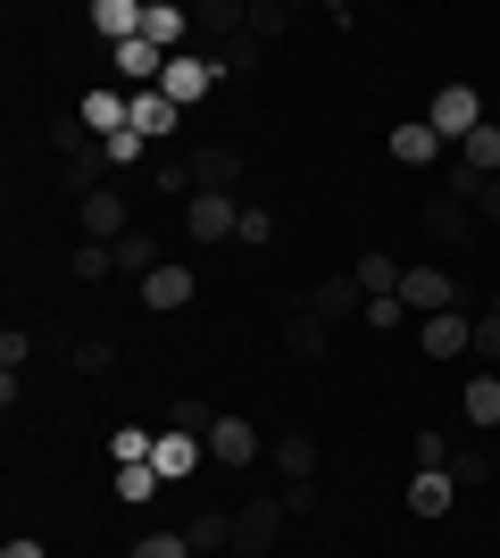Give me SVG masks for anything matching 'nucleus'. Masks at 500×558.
<instances>
[{
    "mask_svg": "<svg viewBox=\"0 0 500 558\" xmlns=\"http://www.w3.org/2000/svg\"><path fill=\"white\" fill-rule=\"evenodd\" d=\"M217 75H225V59H209V50H175L159 75V93L175 100V109H200V100L217 93Z\"/></svg>",
    "mask_w": 500,
    "mask_h": 558,
    "instance_id": "obj_1",
    "label": "nucleus"
},
{
    "mask_svg": "<svg viewBox=\"0 0 500 558\" xmlns=\"http://www.w3.org/2000/svg\"><path fill=\"white\" fill-rule=\"evenodd\" d=\"M401 308L426 326V317H442V308H459V276L451 267H408L401 276Z\"/></svg>",
    "mask_w": 500,
    "mask_h": 558,
    "instance_id": "obj_2",
    "label": "nucleus"
},
{
    "mask_svg": "<svg viewBox=\"0 0 500 558\" xmlns=\"http://www.w3.org/2000/svg\"><path fill=\"white\" fill-rule=\"evenodd\" d=\"M426 125H434L442 142H467V134L484 125V93H476V84H442V93H434V109H426Z\"/></svg>",
    "mask_w": 500,
    "mask_h": 558,
    "instance_id": "obj_3",
    "label": "nucleus"
},
{
    "mask_svg": "<svg viewBox=\"0 0 500 558\" xmlns=\"http://www.w3.org/2000/svg\"><path fill=\"white\" fill-rule=\"evenodd\" d=\"M234 226H242L234 192H192V201H184V233H192V242H234Z\"/></svg>",
    "mask_w": 500,
    "mask_h": 558,
    "instance_id": "obj_4",
    "label": "nucleus"
},
{
    "mask_svg": "<svg viewBox=\"0 0 500 558\" xmlns=\"http://www.w3.org/2000/svg\"><path fill=\"white\" fill-rule=\"evenodd\" d=\"M276 534H284V492H267V500H251V509L234 517V558H267Z\"/></svg>",
    "mask_w": 500,
    "mask_h": 558,
    "instance_id": "obj_5",
    "label": "nucleus"
},
{
    "mask_svg": "<svg viewBox=\"0 0 500 558\" xmlns=\"http://www.w3.org/2000/svg\"><path fill=\"white\" fill-rule=\"evenodd\" d=\"M143 17H150V0H93V9H84V25H93L109 50L143 43Z\"/></svg>",
    "mask_w": 500,
    "mask_h": 558,
    "instance_id": "obj_6",
    "label": "nucleus"
},
{
    "mask_svg": "<svg viewBox=\"0 0 500 558\" xmlns=\"http://www.w3.org/2000/svg\"><path fill=\"white\" fill-rule=\"evenodd\" d=\"M417 350H426V359H459V350H476V317H467V308L426 317V326H417Z\"/></svg>",
    "mask_w": 500,
    "mask_h": 558,
    "instance_id": "obj_7",
    "label": "nucleus"
},
{
    "mask_svg": "<svg viewBox=\"0 0 500 558\" xmlns=\"http://www.w3.org/2000/svg\"><path fill=\"white\" fill-rule=\"evenodd\" d=\"M125 233H134V217H125V201H118V192L100 184L93 201H84V242H109V251H118Z\"/></svg>",
    "mask_w": 500,
    "mask_h": 558,
    "instance_id": "obj_8",
    "label": "nucleus"
},
{
    "mask_svg": "<svg viewBox=\"0 0 500 558\" xmlns=\"http://www.w3.org/2000/svg\"><path fill=\"white\" fill-rule=\"evenodd\" d=\"M192 292H200V283H192V267H184V258H167L159 276H143V308H159V317H175V308H184Z\"/></svg>",
    "mask_w": 500,
    "mask_h": 558,
    "instance_id": "obj_9",
    "label": "nucleus"
},
{
    "mask_svg": "<svg viewBox=\"0 0 500 558\" xmlns=\"http://www.w3.org/2000/svg\"><path fill=\"white\" fill-rule=\"evenodd\" d=\"M451 500H459L451 466H417V475H408V509H417V517H451Z\"/></svg>",
    "mask_w": 500,
    "mask_h": 558,
    "instance_id": "obj_10",
    "label": "nucleus"
},
{
    "mask_svg": "<svg viewBox=\"0 0 500 558\" xmlns=\"http://www.w3.org/2000/svg\"><path fill=\"white\" fill-rule=\"evenodd\" d=\"M209 459H217V466H251V459H259V425L217 417V425H209Z\"/></svg>",
    "mask_w": 500,
    "mask_h": 558,
    "instance_id": "obj_11",
    "label": "nucleus"
},
{
    "mask_svg": "<svg viewBox=\"0 0 500 558\" xmlns=\"http://www.w3.org/2000/svg\"><path fill=\"white\" fill-rule=\"evenodd\" d=\"M200 459H209V442H200V434H175V425H159V459H150V466H159L167 484H184Z\"/></svg>",
    "mask_w": 500,
    "mask_h": 558,
    "instance_id": "obj_12",
    "label": "nucleus"
},
{
    "mask_svg": "<svg viewBox=\"0 0 500 558\" xmlns=\"http://www.w3.org/2000/svg\"><path fill=\"white\" fill-rule=\"evenodd\" d=\"M192 184H200V192H234L242 159H234V150H217V142H200V150H192Z\"/></svg>",
    "mask_w": 500,
    "mask_h": 558,
    "instance_id": "obj_13",
    "label": "nucleus"
},
{
    "mask_svg": "<svg viewBox=\"0 0 500 558\" xmlns=\"http://www.w3.org/2000/svg\"><path fill=\"white\" fill-rule=\"evenodd\" d=\"M392 159L401 167H434L442 159V134H434L426 117H408V125H392Z\"/></svg>",
    "mask_w": 500,
    "mask_h": 558,
    "instance_id": "obj_14",
    "label": "nucleus"
},
{
    "mask_svg": "<svg viewBox=\"0 0 500 558\" xmlns=\"http://www.w3.org/2000/svg\"><path fill=\"white\" fill-rule=\"evenodd\" d=\"M175 125H184V109H175L167 93H134V134L143 142H167Z\"/></svg>",
    "mask_w": 500,
    "mask_h": 558,
    "instance_id": "obj_15",
    "label": "nucleus"
},
{
    "mask_svg": "<svg viewBox=\"0 0 500 558\" xmlns=\"http://www.w3.org/2000/svg\"><path fill=\"white\" fill-rule=\"evenodd\" d=\"M401 276H408V267H401L392 251H367V258L351 267V283L367 292V301H383V292H401Z\"/></svg>",
    "mask_w": 500,
    "mask_h": 558,
    "instance_id": "obj_16",
    "label": "nucleus"
},
{
    "mask_svg": "<svg viewBox=\"0 0 500 558\" xmlns=\"http://www.w3.org/2000/svg\"><path fill=\"white\" fill-rule=\"evenodd\" d=\"M351 308H367V292H358L351 276H333V283H317V292H309V317H317V326H333V317H351Z\"/></svg>",
    "mask_w": 500,
    "mask_h": 558,
    "instance_id": "obj_17",
    "label": "nucleus"
},
{
    "mask_svg": "<svg viewBox=\"0 0 500 558\" xmlns=\"http://www.w3.org/2000/svg\"><path fill=\"white\" fill-rule=\"evenodd\" d=\"M159 267H167V258H159V233H143V226H134V233L118 242V276H134V283H143V276H159Z\"/></svg>",
    "mask_w": 500,
    "mask_h": 558,
    "instance_id": "obj_18",
    "label": "nucleus"
},
{
    "mask_svg": "<svg viewBox=\"0 0 500 558\" xmlns=\"http://www.w3.org/2000/svg\"><path fill=\"white\" fill-rule=\"evenodd\" d=\"M159 492H167V475H159V466H118V484H109V500H125V509H150Z\"/></svg>",
    "mask_w": 500,
    "mask_h": 558,
    "instance_id": "obj_19",
    "label": "nucleus"
},
{
    "mask_svg": "<svg viewBox=\"0 0 500 558\" xmlns=\"http://www.w3.org/2000/svg\"><path fill=\"white\" fill-rule=\"evenodd\" d=\"M184 542H192V550H200V558L234 550V517H225V509H200V517H192V525H184Z\"/></svg>",
    "mask_w": 500,
    "mask_h": 558,
    "instance_id": "obj_20",
    "label": "nucleus"
},
{
    "mask_svg": "<svg viewBox=\"0 0 500 558\" xmlns=\"http://www.w3.org/2000/svg\"><path fill=\"white\" fill-rule=\"evenodd\" d=\"M109 459L118 466H150L159 459V434H150V425H118V434H109Z\"/></svg>",
    "mask_w": 500,
    "mask_h": 558,
    "instance_id": "obj_21",
    "label": "nucleus"
},
{
    "mask_svg": "<svg viewBox=\"0 0 500 558\" xmlns=\"http://www.w3.org/2000/svg\"><path fill=\"white\" fill-rule=\"evenodd\" d=\"M459 167H476V175H500V125H492V117H484L476 134L459 142Z\"/></svg>",
    "mask_w": 500,
    "mask_h": 558,
    "instance_id": "obj_22",
    "label": "nucleus"
},
{
    "mask_svg": "<svg viewBox=\"0 0 500 558\" xmlns=\"http://www.w3.org/2000/svg\"><path fill=\"white\" fill-rule=\"evenodd\" d=\"M276 466H284L292 484H309L317 475V434H284V442H276Z\"/></svg>",
    "mask_w": 500,
    "mask_h": 558,
    "instance_id": "obj_23",
    "label": "nucleus"
},
{
    "mask_svg": "<svg viewBox=\"0 0 500 558\" xmlns=\"http://www.w3.org/2000/svg\"><path fill=\"white\" fill-rule=\"evenodd\" d=\"M459 409H467V425H500V375H476L459 392Z\"/></svg>",
    "mask_w": 500,
    "mask_h": 558,
    "instance_id": "obj_24",
    "label": "nucleus"
},
{
    "mask_svg": "<svg viewBox=\"0 0 500 558\" xmlns=\"http://www.w3.org/2000/svg\"><path fill=\"white\" fill-rule=\"evenodd\" d=\"M167 425H175V434H200V442H209V425H217V409L200 392H184L175 400V409H167Z\"/></svg>",
    "mask_w": 500,
    "mask_h": 558,
    "instance_id": "obj_25",
    "label": "nucleus"
},
{
    "mask_svg": "<svg viewBox=\"0 0 500 558\" xmlns=\"http://www.w3.org/2000/svg\"><path fill=\"white\" fill-rule=\"evenodd\" d=\"M192 25H200V34H242L251 9H242V0H209V9H192Z\"/></svg>",
    "mask_w": 500,
    "mask_h": 558,
    "instance_id": "obj_26",
    "label": "nucleus"
},
{
    "mask_svg": "<svg viewBox=\"0 0 500 558\" xmlns=\"http://www.w3.org/2000/svg\"><path fill=\"white\" fill-rule=\"evenodd\" d=\"M75 276H84V283H109V276H118V251H109V242H75Z\"/></svg>",
    "mask_w": 500,
    "mask_h": 558,
    "instance_id": "obj_27",
    "label": "nucleus"
},
{
    "mask_svg": "<svg viewBox=\"0 0 500 558\" xmlns=\"http://www.w3.org/2000/svg\"><path fill=\"white\" fill-rule=\"evenodd\" d=\"M234 242L267 251V242H276V209H259V201H242V226H234Z\"/></svg>",
    "mask_w": 500,
    "mask_h": 558,
    "instance_id": "obj_28",
    "label": "nucleus"
},
{
    "mask_svg": "<svg viewBox=\"0 0 500 558\" xmlns=\"http://www.w3.org/2000/svg\"><path fill=\"white\" fill-rule=\"evenodd\" d=\"M100 159H109V167H143V159H150V142L134 134V125H125V134H109V142H100Z\"/></svg>",
    "mask_w": 500,
    "mask_h": 558,
    "instance_id": "obj_29",
    "label": "nucleus"
},
{
    "mask_svg": "<svg viewBox=\"0 0 500 558\" xmlns=\"http://www.w3.org/2000/svg\"><path fill=\"white\" fill-rule=\"evenodd\" d=\"M284 342H292V359H326V326H317V317H292Z\"/></svg>",
    "mask_w": 500,
    "mask_h": 558,
    "instance_id": "obj_30",
    "label": "nucleus"
},
{
    "mask_svg": "<svg viewBox=\"0 0 500 558\" xmlns=\"http://www.w3.org/2000/svg\"><path fill=\"white\" fill-rule=\"evenodd\" d=\"M125 558H200V550H192L184 534H143V542H134Z\"/></svg>",
    "mask_w": 500,
    "mask_h": 558,
    "instance_id": "obj_31",
    "label": "nucleus"
},
{
    "mask_svg": "<svg viewBox=\"0 0 500 558\" xmlns=\"http://www.w3.org/2000/svg\"><path fill=\"white\" fill-rule=\"evenodd\" d=\"M150 184H159V192H175V201H192V192H200L184 159H159V167H150Z\"/></svg>",
    "mask_w": 500,
    "mask_h": 558,
    "instance_id": "obj_32",
    "label": "nucleus"
},
{
    "mask_svg": "<svg viewBox=\"0 0 500 558\" xmlns=\"http://www.w3.org/2000/svg\"><path fill=\"white\" fill-rule=\"evenodd\" d=\"M358 317H367V333H392V326L408 317V308H401V292H383V301H367Z\"/></svg>",
    "mask_w": 500,
    "mask_h": 558,
    "instance_id": "obj_33",
    "label": "nucleus"
},
{
    "mask_svg": "<svg viewBox=\"0 0 500 558\" xmlns=\"http://www.w3.org/2000/svg\"><path fill=\"white\" fill-rule=\"evenodd\" d=\"M417 466H451V442H442L434 425H417Z\"/></svg>",
    "mask_w": 500,
    "mask_h": 558,
    "instance_id": "obj_34",
    "label": "nucleus"
},
{
    "mask_svg": "<svg viewBox=\"0 0 500 558\" xmlns=\"http://www.w3.org/2000/svg\"><path fill=\"white\" fill-rule=\"evenodd\" d=\"M259 34H267V43L284 34V9H276V0H259V9H251V43H259Z\"/></svg>",
    "mask_w": 500,
    "mask_h": 558,
    "instance_id": "obj_35",
    "label": "nucleus"
},
{
    "mask_svg": "<svg viewBox=\"0 0 500 558\" xmlns=\"http://www.w3.org/2000/svg\"><path fill=\"white\" fill-rule=\"evenodd\" d=\"M476 359H500V308H484V317H476Z\"/></svg>",
    "mask_w": 500,
    "mask_h": 558,
    "instance_id": "obj_36",
    "label": "nucleus"
},
{
    "mask_svg": "<svg viewBox=\"0 0 500 558\" xmlns=\"http://www.w3.org/2000/svg\"><path fill=\"white\" fill-rule=\"evenodd\" d=\"M0 558H50V550H42V542H34V534H17V542H9V550H0Z\"/></svg>",
    "mask_w": 500,
    "mask_h": 558,
    "instance_id": "obj_37",
    "label": "nucleus"
},
{
    "mask_svg": "<svg viewBox=\"0 0 500 558\" xmlns=\"http://www.w3.org/2000/svg\"><path fill=\"white\" fill-rule=\"evenodd\" d=\"M476 209H484V217H492V226H500V175H492V184L476 192Z\"/></svg>",
    "mask_w": 500,
    "mask_h": 558,
    "instance_id": "obj_38",
    "label": "nucleus"
}]
</instances>
